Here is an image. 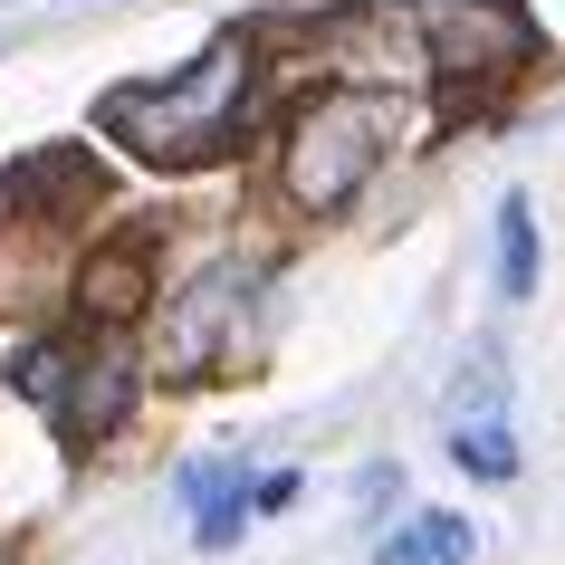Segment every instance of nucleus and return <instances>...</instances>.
<instances>
[{
  "mask_svg": "<svg viewBox=\"0 0 565 565\" xmlns=\"http://www.w3.org/2000/svg\"><path fill=\"white\" fill-rule=\"evenodd\" d=\"M249 87H259L249 39H211L202 58L173 67L163 87H125V96H106V135H125L145 163H211V153H231V145H239Z\"/></svg>",
  "mask_w": 565,
  "mask_h": 565,
  "instance_id": "nucleus-1",
  "label": "nucleus"
},
{
  "mask_svg": "<svg viewBox=\"0 0 565 565\" xmlns=\"http://www.w3.org/2000/svg\"><path fill=\"white\" fill-rule=\"evenodd\" d=\"M384 145H393V96H374V87L307 96L298 125H288V145H278V192L298 211H345L374 182Z\"/></svg>",
  "mask_w": 565,
  "mask_h": 565,
  "instance_id": "nucleus-2",
  "label": "nucleus"
},
{
  "mask_svg": "<svg viewBox=\"0 0 565 565\" xmlns=\"http://www.w3.org/2000/svg\"><path fill=\"white\" fill-rule=\"evenodd\" d=\"M422 39H431L441 77H489V67H518L536 49L518 0H422Z\"/></svg>",
  "mask_w": 565,
  "mask_h": 565,
  "instance_id": "nucleus-3",
  "label": "nucleus"
},
{
  "mask_svg": "<svg viewBox=\"0 0 565 565\" xmlns=\"http://www.w3.org/2000/svg\"><path fill=\"white\" fill-rule=\"evenodd\" d=\"M239 317H249V278H239V268H211L192 288H173V307H163V364H173V374L221 364L231 335H239Z\"/></svg>",
  "mask_w": 565,
  "mask_h": 565,
  "instance_id": "nucleus-4",
  "label": "nucleus"
},
{
  "mask_svg": "<svg viewBox=\"0 0 565 565\" xmlns=\"http://www.w3.org/2000/svg\"><path fill=\"white\" fill-rule=\"evenodd\" d=\"M135 413V355H125L116 335H96V345H77V364H67V393H58V441L67 450H96L116 422Z\"/></svg>",
  "mask_w": 565,
  "mask_h": 565,
  "instance_id": "nucleus-5",
  "label": "nucleus"
},
{
  "mask_svg": "<svg viewBox=\"0 0 565 565\" xmlns=\"http://www.w3.org/2000/svg\"><path fill=\"white\" fill-rule=\"evenodd\" d=\"M182 499H192V536H202L211 556L249 527V470H239V460H192V470H182Z\"/></svg>",
  "mask_w": 565,
  "mask_h": 565,
  "instance_id": "nucleus-6",
  "label": "nucleus"
},
{
  "mask_svg": "<svg viewBox=\"0 0 565 565\" xmlns=\"http://www.w3.org/2000/svg\"><path fill=\"white\" fill-rule=\"evenodd\" d=\"M479 556V536L470 518H450V508H422V518H403V527L374 546V565H470Z\"/></svg>",
  "mask_w": 565,
  "mask_h": 565,
  "instance_id": "nucleus-7",
  "label": "nucleus"
},
{
  "mask_svg": "<svg viewBox=\"0 0 565 565\" xmlns=\"http://www.w3.org/2000/svg\"><path fill=\"white\" fill-rule=\"evenodd\" d=\"M450 460H460L470 479H518V441H508V422H499V413L460 422V431H450Z\"/></svg>",
  "mask_w": 565,
  "mask_h": 565,
  "instance_id": "nucleus-8",
  "label": "nucleus"
},
{
  "mask_svg": "<svg viewBox=\"0 0 565 565\" xmlns=\"http://www.w3.org/2000/svg\"><path fill=\"white\" fill-rule=\"evenodd\" d=\"M499 288H508V298H527V288H536V211L518 202V192L499 202Z\"/></svg>",
  "mask_w": 565,
  "mask_h": 565,
  "instance_id": "nucleus-9",
  "label": "nucleus"
},
{
  "mask_svg": "<svg viewBox=\"0 0 565 565\" xmlns=\"http://www.w3.org/2000/svg\"><path fill=\"white\" fill-rule=\"evenodd\" d=\"M67 364H77V335H49V345H20L10 384L30 393V403H49V413H58V393H67Z\"/></svg>",
  "mask_w": 565,
  "mask_h": 565,
  "instance_id": "nucleus-10",
  "label": "nucleus"
},
{
  "mask_svg": "<svg viewBox=\"0 0 565 565\" xmlns=\"http://www.w3.org/2000/svg\"><path fill=\"white\" fill-rule=\"evenodd\" d=\"M135 298H145V259H135V249H106V259L87 268V307L96 317H125Z\"/></svg>",
  "mask_w": 565,
  "mask_h": 565,
  "instance_id": "nucleus-11",
  "label": "nucleus"
}]
</instances>
